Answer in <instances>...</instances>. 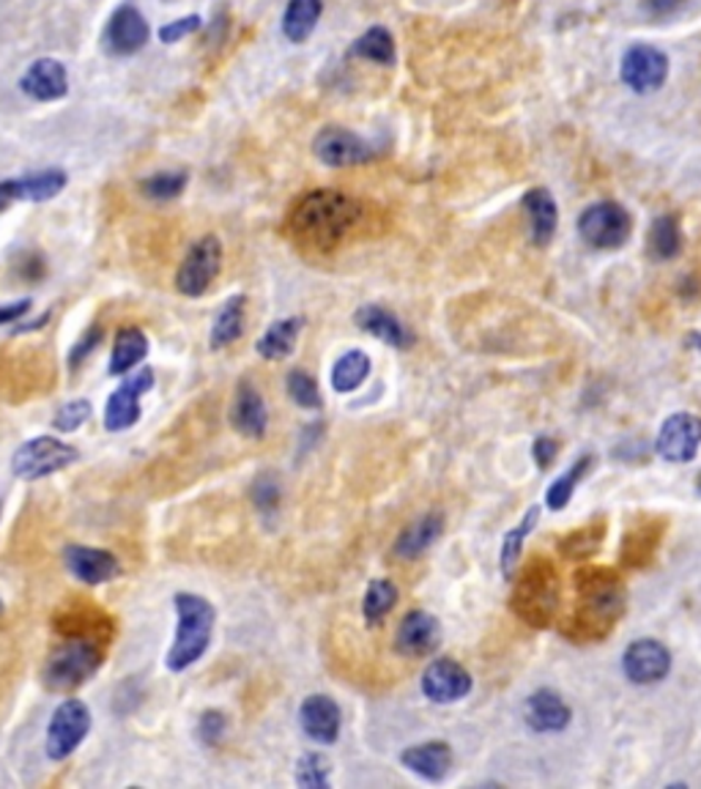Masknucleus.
Here are the masks:
<instances>
[{
  "label": "nucleus",
  "mask_w": 701,
  "mask_h": 789,
  "mask_svg": "<svg viewBox=\"0 0 701 789\" xmlns=\"http://www.w3.org/2000/svg\"><path fill=\"white\" fill-rule=\"evenodd\" d=\"M154 387V371L142 367L135 376L124 378L121 387L110 395L105 408V428L112 433H121L132 428L140 420V397Z\"/></svg>",
  "instance_id": "12"
},
{
  "label": "nucleus",
  "mask_w": 701,
  "mask_h": 789,
  "mask_svg": "<svg viewBox=\"0 0 701 789\" xmlns=\"http://www.w3.org/2000/svg\"><path fill=\"white\" fill-rule=\"evenodd\" d=\"M562 584L549 556H532L513 590V611L532 628H549L560 614Z\"/></svg>",
  "instance_id": "3"
},
{
  "label": "nucleus",
  "mask_w": 701,
  "mask_h": 789,
  "mask_svg": "<svg viewBox=\"0 0 701 789\" xmlns=\"http://www.w3.org/2000/svg\"><path fill=\"white\" fill-rule=\"evenodd\" d=\"M356 58H365V61L382 63V67H392L395 63V39L386 28H371L365 37L356 39V45L350 47Z\"/></svg>",
  "instance_id": "36"
},
{
  "label": "nucleus",
  "mask_w": 701,
  "mask_h": 789,
  "mask_svg": "<svg viewBox=\"0 0 701 789\" xmlns=\"http://www.w3.org/2000/svg\"><path fill=\"white\" fill-rule=\"evenodd\" d=\"M438 642H442V628L436 617L427 611H408L397 628L395 650L406 658H425L438 650Z\"/></svg>",
  "instance_id": "17"
},
{
  "label": "nucleus",
  "mask_w": 701,
  "mask_h": 789,
  "mask_svg": "<svg viewBox=\"0 0 701 789\" xmlns=\"http://www.w3.org/2000/svg\"><path fill=\"white\" fill-rule=\"evenodd\" d=\"M88 732H91V710L80 699H67V702L58 704V710L50 718L47 757L56 759V762L71 757Z\"/></svg>",
  "instance_id": "9"
},
{
  "label": "nucleus",
  "mask_w": 701,
  "mask_h": 789,
  "mask_svg": "<svg viewBox=\"0 0 701 789\" xmlns=\"http://www.w3.org/2000/svg\"><path fill=\"white\" fill-rule=\"evenodd\" d=\"M444 519L438 513H427L422 519L414 521L412 526L401 532V537L395 540V556L397 560H417L425 554L438 537H442Z\"/></svg>",
  "instance_id": "25"
},
{
  "label": "nucleus",
  "mask_w": 701,
  "mask_h": 789,
  "mask_svg": "<svg viewBox=\"0 0 701 789\" xmlns=\"http://www.w3.org/2000/svg\"><path fill=\"white\" fill-rule=\"evenodd\" d=\"M91 414H93L91 403H88L86 397H80V401L63 403V406L56 412V420H52V425H56V431L71 433V431L82 428V425H86L88 420H91Z\"/></svg>",
  "instance_id": "44"
},
{
  "label": "nucleus",
  "mask_w": 701,
  "mask_h": 789,
  "mask_svg": "<svg viewBox=\"0 0 701 789\" xmlns=\"http://www.w3.org/2000/svg\"><path fill=\"white\" fill-rule=\"evenodd\" d=\"M31 305H33L31 299H20V302H11V305H0V326L20 322V318L31 310Z\"/></svg>",
  "instance_id": "48"
},
{
  "label": "nucleus",
  "mask_w": 701,
  "mask_h": 789,
  "mask_svg": "<svg viewBox=\"0 0 701 789\" xmlns=\"http://www.w3.org/2000/svg\"><path fill=\"white\" fill-rule=\"evenodd\" d=\"M354 322H356V326H359V329H365L367 335L378 337V341H384L386 346H392V348H408L414 343L412 332L397 322V316H392L389 310H384V307H378V305L359 307L354 316Z\"/></svg>",
  "instance_id": "24"
},
{
  "label": "nucleus",
  "mask_w": 701,
  "mask_h": 789,
  "mask_svg": "<svg viewBox=\"0 0 701 789\" xmlns=\"http://www.w3.org/2000/svg\"><path fill=\"white\" fill-rule=\"evenodd\" d=\"M324 0H288V9L283 14V33L294 45H305L316 31Z\"/></svg>",
  "instance_id": "30"
},
{
  "label": "nucleus",
  "mask_w": 701,
  "mask_h": 789,
  "mask_svg": "<svg viewBox=\"0 0 701 789\" xmlns=\"http://www.w3.org/2000/svg\"><path fill=\"white\" fill-rule=\"evenodd\" d=\"M526 723L537 732H562L570 723V708L554 691H537L526 699Z\"/></svg>",
  "instance_id": "27"
},
{
  "label": "nucleus",
  "mask_w": 701,
  "mask_h": 789,
  "mask_svg": "<svg viewBox=\"0 0 701 789\" xmlns=\"http://www.w3.org/2000/svg\"><path fill=\"white\" fill-rule=\"evenodd\" d=\"M537 515H540V510L532 507L524 515V521L519 524V530H513L507 537H504V543H502V573H504V579H510V575H513V571H515V565H519L521 551H524V540H526L529 532H532V526L537 524Z\"/></svg>",
  "instance_id": "40"
},
{
  "label": "nucleus",
  "mask_w": 701,
  "mask_h": 789,
  "mask_svg": "<svg viewBox=\"0 0 701 789\" xmlns=\"http://www.w3.org/2000/svg\"><path fill=\"white\" fill-rule=\"evenodd\" d=\"M362 223V206L337 189H316L290 206L288 234L299 247L313 253H332Z\"/></svg>",
  "instance_id": "1"
},
{
  "label": "nucleus",
  "mask_w": 701,
  "mask_h": 789,
  "mask_svg": "<svg viewBox=\"0 0 701 789\" xmlns=\"http://www.w3.org/2000/svg\"><path fill=\"white\" fill-rule=\"evenodd\" d=\"M397 603V586L389 579H373L367 584L365 601H362V614L367 625H378Z\"/></svg>",
  "instance_id": "35"
},
{
  "label": "nucleus",
  "mask_w": 701,
  "mask_h": 789,
  "mask_svg": "<svg viewBox=\"0 0 701 789\" xmlns=\"http://www.w3.org/2000/svg\"><path fill=\"white\" fill-rule=\"evenodd\" d=\"M401 762L406 765L412 773L422 776V779L444 781L450 768H453V751H450V746L442 743V740H433V743L412 746V749L403 751Z\"/></svg>",
  "instance_id": "23"
},
{
  "label": "nucleus",
  "mask_w": 701,
  "mask_h": 789,
  "mask_svg": "<svg viewBox=\"0 0 701 789\" xmlns=\"http://www.w3.org/2000/svg\"><path fill=\"white\" fill-rule=\"evenodd\" d=\"M0 614H3V601H0Z\"/></svg>",
  "instance_id": "53"
},
{
  "label": "nucleus",
  "mask_w": 701,
  "mask_h": 789,
  "mask_svg": "<svg viewBox=\"0 0 701 789\" xmlns=\"http://www.w3.org/2000/svg\"><path fill=\"white\" fill-rule=\"evenodd\" d=\"M148 41V22L135 6H121L105 28V50L110 56H135Z\"/></svg>",
  "instance_id": "16"
},
{
  "label": "nucleus",
  "mask_w": 701,
  "mask_h": 789,
  "mask_svg": "<svg viewBox=\"0 0 701 789\" xmlns=\"http://www.w3.org/2000/svg\"><path fill=\"white\" fill-rule=\"evenodd\" d=\"M20 88L36 102H56V99L67 97L69 91L67 67L61 61H52V58H39L22 75Z\"/></svg>",
  "instance_id": "21"
},
{
  "label": "nucleus",
  "mask_w": 701,
  "mask_h": 789,
  "mask_svg": "<svg viewBox=\"0 0 701 789\" xmlns=\"http://www.w3.org/2000/svg\"><path fill=\"white\" fill-rule=\"evenodd\" d=\"M17 200H22V184H20V179L0 181V211L9 209V206L17 204Z\"/></svg>",
  "instance_id": "50"
},
{
  "label": "nucleus",
  "mask_w": 701,
  "mask_h": 789,
  "mask_svg": "<svg viewBox=\"0 0 701 789\" xmlns=\"http://www.w3.org/2000/svg\"><path fill=\"white\" fill-rule=\"evenodd\" d=\"M225 729H228V718H225L223 713H217V710H209V713H204V718H200L198 734L204 743L217 746L219 740H223Z\"/></svg>",
  "instance_id": "47"
},
{
  "label": "nucleus",
  "mask_w": 701,
  "mask_h": 789,
  "mask_svg": "<svg viewBox=\"0 0 701 789\" xmlns=\"http://www.w3.org/2000/svg\"><path fill=\"white\" fill-rule=\"evenodd\" d=\"M663 535H667V519L663 515H639L628 526L625 540H622V565L631 568V571L652 565Z\"/></svg>",
  "instance_id": "14"
},
{
  "label": "nucleus",
  "mask_w": 701,
  "mask_h": 789,
  "mask_svg": "<svg viewBox=\"0 0 701 789\" xmlns=\"http://www.w3.org/2000/svg\"><path fill=\"white\" fill-rule=\"evenodd\" d=\"M285 387H288L290 401H294L296 406L310 408V412L324 408V397H320L318 382L307 371H290L288 378H285Z\"/></svg>",
  "instance_id": "41"
},
{
  "label": "nucleus",
  "mask_w": 701,
  "mask_h": 789,
  "mask_svg": "<svg viewBox=\"0 0 701 789\" xmlns=\"http://www.w3.org/2000/svg\"><path fill=\"white\" fill-rule=\"evenodd\" d=\"M174 603L178 614V631L165 663H168L170 672H184L195 661H200L204 652L209 650L217 614H214L211 603L206 598L195 595V592H178Z\"/></svg>",
  "instance_id": "4"
},
{
  "label": "nucleus",
  "mask_w": 701,
  "mask_h": 789,
  "mask_svg": "<svg viewBox=\"0 0 701 789\" xmlns=\"http://www.w3.org/2000/svg\"><path fill=\"white\" fill-rule=\"evenodd\" d=\"M699 494H701V474H699Z\"/></svg>",
  "instance_id": "52"
},
{
  "label": "nucleus",
  "mask_w": 701,
  "mask_h": 789,
  "mask_svg": "<svg viewBox=\"0 0 701 789\" xmlns=\"http://www.w3.org/2000/svg\"><path fill=\"white\" fill-rule=\"evenodd\" d=\"M631 215L620 204L600 200L592 204L579 219V234L586 245L598 250H616L631 239Z\"/></svg>",
  "instance_id": "8"
},
{
  "label": "nucleus",
  "mask_w": 701,
  "mask_h": 789,
  "mask_svg": "<svg viewBox=\"0 0 701 789\" xmlns=\"http://www.w3.org/2000/svg\"><path fill=\"white\" fill-rule=\"evenodd\" d=\"M249 496H253V504L260 510L264 515H271L280 504V483H277L275 474L264 472L255 477L253 489H249Z\"/></svg>",
  "instance_id": "43"
},
{
  "label": "nucleus",
  "mask_w": 701,
  "mask_h": 789,
  "mask_svg": "<svg viewBox=\"0 0 701 789\" xmlns=\"http://www.w3.org/2000/svg\"><path fill=\"white\" fill-rule=\"evenodd\" d=\"M302 326H305L302 318H283V322H275L260 335V341L255 343V352L269 362L290 357L296 341H299Z\"/></svg>",
  "instance_id": "31"
},
{
  "label": "nucleus",
  "mask_w": 701,
  "mask_h": 789,
  "mask_svg": "<svg viewBox=\"0 0 701 789\" xmlns=\"http://www.w3.org/2000/svg\"><path fill=\"white\" fill-rule=\"evenodd\" d=\"M200 26H204V20H200L198 14H189L181 17V20L168 22V26L159 31V39H162V45H176V41H181L184 37H189V33L200 31Z\"/></svg>",
  "instance_id": "46"
},
{
  "label": "nucleus",
  "mask_w": 701,
  "mask_h": 789,
  "mask_svg": "<svg viewBox=\"0 0 701 789\" xmlns=\"http://www.w3.org/2000/svg\"><path fill=\"white\" fill-rule=\"evenodd\" d=\"M605 537V526L603 519L592 521V524L579 526V530H573L570 535H564L560 540V551L567 560H590L592 554L600 549V543H603Z\"/></svg>",
  "instance_id": "33"
},
{
  "label": "nucleus",
  "mask_w": 701,
  "mask_h": 789,
  "mask_svg": "<svg viewBox=\"0 0 701 789\" xmlns=\"http://www.w3.org/2000/svg\"><path fill=\"white\" fill-rule=\"evenodd\" d=\"M669 77V58L658 47L635 45L622 58V80L635 93H650L661 88Z\"/></svg>",
  "instance_id": "13"
},
{
  "label": "nucleus",
  "mask_w": 701,
  "mask_h": 789,
  "mask_svg": "<svg viewBox=\"0 0 701 789\" xmlns=\"http://www.w3.org/2000/svg\"><path fill=\"white\" fill-rule=\"evenodd\" d=\"M625 611V584L611 568H581L575 573V603L562 622L564 639L603 642Z\"/></svg>",
  "instance_id": "2"
},
{
  "label": "nucleus",
  "mask_w": 701,
  "mask_h": 789,
  "mask_svg": "<svg viewBox=\"0 0 701 789\" xmlns=\"http://www.w3.org/2000/svg\"><path fill=\"white\" fill-rule=\"evenodd\" d=\"M556 450H560V447H556V442H554V438H545V436H540L537 442H534V458H537V464L545 469V466L551 464V461L556 458Z\"/></svg>",
  "instance_id": "49"
},
{
  "label": "nucleus",
  "mask_w": 701,
  "mask_h": 789,
  "mask_svg": "<svg viewBox=\"0 0 701 789\" xmlns=\"http://www.w3.org/2000/svg\"><path fill=\"white\" fill-rule=\"evenodd\" d=\"M524 209L529 219H532V241L537 247H545L554 239L556 225H560L556 200L551 198L549 189H529L524 195Z\"/></svg>",
  "instance_id": "26"
},
{
  "label": "nucleus",
  "mask_w": 701,
  "mask_h": 789,
  "mask_svg": "<svg viewBox=\"0 0 701 789\" xmlns=\"http://www.w3.org/2000/svg\"><path fill=\"white\" fill-rule=\"evenodd\" d=\"M701 447V420L691 412L671 414L658 433V455L669 464H688Z\"/></svg>",
  "instance_id": "11"
},
{
  "label": "nucleus",
  "mask_w": 701,
  "mask_h": 789,
  "mask_svg": "<svg viewBox=\"0 0 701 789\" xmlns=\"http://www.w3.org/2000/svg\"><path fill=\"white\" fill-rule=\"evenodd\" d=\"M622 667H625V674L633 682L650 686V682L667 678L671 669V655L661 642L641 639V642L628 647L625 658H622Z\"/></svg>",
  "instance_id": "20"
},
{
  "label": "nucleus",
  "mask_w": 701,
  "mask_h": 789,
  "mask_svg": "<svg viewBox=\"0 0 701 789\" xmlns=\"http://www.w3.org/2000/svg\"><path fill=\"white\" fill-rule=\"evenodd\" d=\"M22 200H33V204H45V200L56 198L63 187H67V174L58 168L39 170V174L22 176Z\"/></svg>",
  "instance_id": "37"
},
{
  "label": "nucleus",
  "mask_w": 701,
  "mask_h": 789,
  "mask_svg": "<svg viewBox=\"0 0 701 789\" xmlns=\"http://www.w3.org/2000/svg\"><path fill=\"white\" fill-rule=\"evenodd\" d=\"M367 373H371V357L365 352H348L332 367V387L340 395L354 393L365 384Z\"/></svg>",
  "instance_id": "32"
},
{
  "label": "nucleus",
  "mask_w": 701,
  "mask_h": 789,
  "mask_svg": "<svg viewBox=\"0 0 701 789\" xmlns=\"http://www.w3.org/2000/svg\"><path fill=\"white\" fill-rule=\"evenodd\" d=\"M296 785L305 789L329 787V762L320 753H305L296 765Z\"/></svg>",
  "instance_id": "42"
},
{
  "label": "nucleus",
  "mask_w": 701,
  "mask_h": 789,
  "mask_svg": "<svg viewBox=\"0 0 701 789\" xmlns=\"http://www.w3.org/2000/svg\"><path fill=\"white\" fill-rule=\"evenodd\" d=\"M223 269V241L217 236H204L184 255L176 272V288L184 296H204Z\"/></svg>",
  "instance_id": "7"
},
{
  "label": "nucleus",
  "mask_w": 701,
  "mask_h": 789,
  "mask_svg": "<svg viewBox=\"0 0 701 789\" xmlns=\"http://www.w3.org/2000/svg\"><path fill=\"white\" fill-rule=\"evenodd\" d=\"M313 151L329 168H354V165H365L376 157V148L343 127L320 129L313 140Z\"/></svg>",
  "instance_id": "10"
},
{
  "label": "nucleus",
  "mask_w": 701,
  "mask_h": 789,
  "mask_svg": "<svg viewBox=\"0 0 701 789\" xmlns=\"http://www.w3.org/2000/svg\"><path fill=\"white\" fill-rule=\"evenodd\" d=\"M472 691V674L450 658H438L422 674V693L436 704H450Z\"/></svg>",
  "instance_id": "15"
},
{
  "label": "nucleus",
  "mask_w": 701,
  "mask_h": 789,
  "mask_svg": "<svg viewBox=\"0 0 701 789\" xmlns=\"http://www.w3.org/2000/svg\"><path fill=\"white\" fill-rule=\"evenodd\" d=\"M63 562L71 571L75 579H80L82 584H107V581L121 575V562L105 549H91V545H69L63 551Z\"/></svg>",
  "instance_id": "18"
},
{
  "label": "nucleus",
  "mask_w": 701,
  "mask_h": 789,
  "mask_svg": "<svg viewBox=\"0 0 701 789\" xmlns=\"http://www.w3.org/2000/svg\"><path fill=\"white\" fill-rule=\"evenodd\" d=\"M102 326H91V329L86 332V335L80 337V341L75 343V348H71V354H69V367L75 371V367H80L82 362H86L88 357H91L93 352L99 348V343H102Z\"/></svg>",
  "instance_id": "45"
},
{
  "label": "nucleus",
  "mask_w": 701,
  "mask_h": 789,
  "mask_svg": "<svg viewBox=\"0 0 701 789\" xmlns=\"http://www.w3.org/2000/svg\"><path fill=\"white\" fill-rule=\"evenodd\" d=\"M245 305L247 299L241 294L230 296L223 307H219L217 318L211 324V348L223 352V348L234 346L241 335H245Z\"/></svg>",
  "instance_id": "29"
},
{
  "label": "nucleus",
  "mask_w": 701,
  "mask_h": 789,
  "mask_svg": "<svg viewBox=\"0 0 701 789\" xmlns=\"http://www.w3.org/2000/svg\"><path fill=\"white\" fill-rule=\"evenodd\" d=\"M148 354V337L138 326H124L118 329L116 343H112L110 354V376H127L132 367H138Z\"/></svg>",
  "instance_id": "28"
},
{
  "label": "nucleus",
  "mask_w": 701,
  "mask_h": 789,
  "mask_svg": "<svg viewBox=\"0 0 701 789\" xmlns=\"http://www.w3.org/2000/svg\"><path fill=\"white\" fill-rule=\"evenodd\" d=\"M77 458H80V453L61 438L36 436L17 450L14 458H11V472L20 480H41L71 466Z\"/></svg>",
  "instance_id": "6"
},
{
  "label": "nucleus",
  "mask_w": 701,
  "mask_h": 789,
  "mask_svg": "<svg viewBox=\"0 0 701 789\" xmlns=\"http://www.w3.org/2000/svg\"><path fill=\"white\" fill-rule=\"evenodd\" d=\"M230 425L247 438H264L266 425H269V414H266V403L260 397L258 387L253 382H239L234 395V406H230Z\"/></svg>",
  "instance_id": "22"
},
{
  "label": "nucleus",
  "mask_w": 701,
  "mask_h": 789,
  "mask_svg": "<svg viewBox=\"0 0 701 789\" xmlns=\"http://www.w3.org/2000/svg\"><path fill=\"white\" fill-rule=\"evenodd\" d=\"M102 667V650L97 642L86 637L67 639L63 644H58L50 652L45 663L41 680L50 691H71V688L82 686L97 674V669Z\"/></svg>",
  "instance_id": "5"
},
{
  "label": "nucleus",
  "mask_w": 701,
  "mask_h": 789,
  "mask_svg": "<svg viewBox=\"0 0 701 789\" xmlns=\"http://www.w3.org/2000/svg\"><path fill=\"white\" fill-rule=\"evenodd\" d=\"M595 466V458L592 455H581L579 461H575L573 466L567 469V472L562 474L560 480H556L554 485L549 489V494H545V502H549L551 510H562L564 504L570 502V496H573L575 485H579V480H584V474L590 472V469Z\"/></svg>",
  "instance_id": "38"
},
{
  "label": "nucleus",
  "mask_w": 701,
  "mask_h": 789,
  "mask_svg": "<svg viewBox=\"0 0 701 789\" xmlns=\"http://www.w3.org/2000/svg\"><path fill=\"white\" fill-rule=\"evenodd\" d=\"M646 247H650V255L655 260L677 258L682 250V234H680V225H677V217L671 215L658 217L650 228Z\"/></svg>",
  "instance_id": "34"
},
{
  "label": "nucleus",
  "mask_w": 701,
  "mask_h": 789,
  "mask_svg": "<svg viewBox=\"0 0 701 789\" xmlns=\"http://www.w3.org/2000/svg\"><path fill=\"white\" fill-rule=\"evenodd\" d=\"M299 723L313 743L332 746L340 738V708L326 693H313L302 702Z\"/></svg>",
  "instance_id": "19"
},
{
  "label": "nucleus",
  "mask_w": 701,
  "mask_h": 789,
  "mask_svg": "<svg viewBox=\"0 0 701 789\" xmlns=\"http://www.w3.org/2000/svg\"><path fill=\"white\" fill-rule=\"evenodd\" d=\"M685 3V0H644V6L646 9L652 11L655 17H669V14H674L680 6Z\"/></svg>",
  "instance_id": "51"
},
{
  "label": "nucleus",
  "mask_w": 701,
  "mask_h": 789,
  "mask_svg": "<svg viewBox=\"0 0 701 789\" xmlns=\"http://www.w3.org/2000/svg\"><path fill=\"white\" fill-rule=\"evenodd\" d=\"M187 181L189 176L184 174V170H162V174L148 176V179L140 184V189L148 200L162 204V200H176L178 195L187 189Z\"/></svg>",
  "instance_id": "39"
}]
</instances>
